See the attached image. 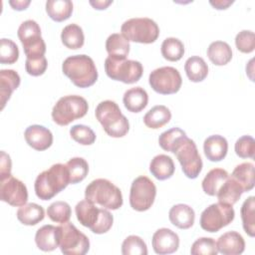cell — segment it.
Returning <instances> with one entry per match:
<instances>
[{
	"instance_id": "1",
	"label": "cell",
	"mask_w": 255,
	"mask_h": 255,
	"mask_svg": "<svg viewBox=\"0 0 255 255\" xmlns=\"http://www.w3.org/2000/svg\"><path fill=\"white\" fill-rule=\"evenodd\" d=\"M70 184V173L66 164L55 163L42 171L35 180L34 189L38 198L50 200Z\"/></svg>"
},
{
	"instance_id": "2",
	"label": "cell",
	"mask_w": 255,
	"mask_h": 255,
	"mask_svg": "<svg viewBox=\"0 0 255 255\" xmlns=\"http://www.w3.org/2000/svg\"><path fill=\"white\" fill-rule=\"evenodd\" d=\"M62 71L79 88H89L98 80L96 65L88 55H74L66 58L62 64Z\"/></svg>"
},
{
	"instance_id": "3",
	"label": "cell",
	"mask_w": 255,
	"mask_h": 255,
	"mask_svg": "<svg viewBox=\"0 0 255 255\" xmlns=\"http://www.w3.org/2000/svg\"><path fill=\"white\" fill-rule=\"evenodd\" d=\"M75 212L78 221L96 234L107 233L114 223V217L109 209L100 208L87 199L77 203Z\"/></svg>"
},
{
	"instance_id": "4",
	"label": "cell",
	"mask_w": 255,
	"mask_h": 255,
	"mask_svg": "<svg viewBox=\"0 0 255 255\" xmlns=\"http://www.w3.org/2000/svg\"><path fill=\"white\" fill-rule=\"evenodd\" d=\"M95 115L108 135L118 138L128 132V120L122 114L116 102L111 100L101 102L96 108Z\"/></svg>"
},
{
	"instance_id": "5",
	"label": "cell",
	"mask_w": 255,
	"mask_h": 255,
	"mask_svg": "<svg viewBox=\"0 0 255 255\" xmlns=\"http://www.w3.org/2000/svg\"><path fill=\"white\" fill-rule=\"evenodd\" d=\"M85 199L109 210H117L123 205L121 189L106 178L91 181L85 189Z\"/></svg>"
},
{
	"instance_id": "6",
	"label": "cell",
	"mask_w": 255,
	"mask_h": 255,
	"mask_svg": "<svg viewBox=\"0 0 255 255\" xmlns=\"http://www.w3.org/2000/svg\"><path fill=\"white\" fill-rule=\"evenodd\" d=\"M88 110V102L83 97L78 95L64 96L53 107L52 119L57 125L65 127L86 116Z\"/></svg>"
},
{
	"instance_id": "7",
	"label": "cell",
	"mask_w": 255,
	"mask_h": 255,
	"mask_svg": "<svg viewBox=\"0 0 255 255\" xmlns=\"http://www.w3.org/2000/svg\"><path fill=\"white\" fill-rule=\"evenodd\" d=\"M122 35L128 41L141 44H151L159 36V28L150 18H130L125 21L121 27Z\"/></svg>"
},
{
	"instance_id": "8",
	"label": "cell",
	"mask_w": 255,
	"mask_h": 255,
	"mask_svg": "<svg viewBox=\"0 0 255 255\" xmlns=\"http://www.w3.org/2000/svg\"><path fill=\"white\" fill-rule=\"evenodd\" d=\"M58 227L59 247L66 255H85L90 250L89 238L73 223H62Z\"/></svg>"
},
{
	"instance_id": "9",
	"label": "cell",
	"mask_w": 255,
	"mask_h": 255,
	"mask_svg": "<svg viewBox=\"0 0 255 255\" xmlns=\"http://www.w3.org/2000/svg\"><path fill=\"white\" fill-rule=\"evenodd\" d=\"M105 71L107 76L112 80L125 84H133L141 78L143 68L138 61L120 60L108 57L105 60Z\"/></svg>"
},
{
	"instance_id": "10",
	"label": "cell",
	"mask_w": 255,
	"mask_h": 255,
	"mask_svg": "<svg viewBox=\"0 0 255 255\" xmlns=\"http://www.w3.org/2000/svg\"><path fill=\"white\" fill-rule=\"evenodd\" d=\"M173 153L178 159L184 175L190 179L196 178L202 170V159L194 140L185 135Z\"/></svg>"
},
{
	"instance_id": "11",
	"label": "cell",
	"mask_w": 255,
	"mask_h": 255,
	"mask_svg": "<svg viewBox=\"0 0 255 255\" xmlns=\"http://www.w3.org/2000/svg\"><path fill=\"white\" fill-rule=\"evenodd\" d=\"M235 217V211L230 204L217 202L206 207L200 215V226L203 230L213 233L230 224Z\"/></svg>"
},
{
	"instance_id": "12",
	"label": "cell",
	"mask_w": 255,
	"mask_h": 255,
	"mask_svg": "<svg viewBox=\"0 0 255 255\" xmlns=\"http://www.w3.org/2000/svg\"><path fill=\"white\" fill-rule=\"evenodd\" d=\"M156 186L145 175H139L133 179L129 190V205L135 211H146L154 202Z\"/></svg>"
},
{
	"instance_id": "13",
	"label": "cell",
	"mask_w": 255,
	"mask_h": 255,
	"mask_svg": "<svg viewBox=\"0 0 255 255\" xmlns=\"http://www.w3.org/2000/svg\"><path fill=\"white\" fill-rule=\"evenodd\" d=\"M148 83L154 92L161 95H171L180 90L182 79L177 69L164 66L153 70L149 74Z\"/></svg>"
},
{
	"instance_id": "14",
	"label": "cell",
	"mask_w": 255,
	"mask_h": 255,
	"mask_svg": "<svg viewBox=\"0 0 255 255\" xmlns=\"http://www.w3.org/2000/svg\"><path fill=\"white\" fill-rule=\"evenodd\" d=\"M0 198L11 206L20 207L27 203L28 190L26 185L13 175L0 180Z\"/></svg>"
},
{
	"instance_id": "15",
	"label": "cell",
	"mask_w": 255,
	"mask_h": 255,
	"mask_svg": "<svg viewBox=\"0 0 255 255\" xmlns=\"http://www.w3.org/2000/svg\"><path fill=\"white\" fill-rule=\"evenodd\" d=\"M151 244L156 254H171L179 247V237L169 228H159L153 233Z\"/></svg>"
},
{
	"instance_id": "16",
	"label": "cell",
	"mask_w": 255,
	"mask_h": 255,
	"mask_svg": "<svg viewBox=\"0 0 255 255\" xmlns=\"http://www.w3.org/2000/svg\"><path fill=\"white\" fill-rule=\"evenodd\" d=\"M24 137L28 145L38 151L48 149L53 143L51 130L40 125L29 126L24 131Z\"/></svg>"
},
{
	"instance_id": "17",
	"label": "cell",
	"mask_w": 255,
	"mask_h": 255,
	"mask_svg": "<svg viewBox=\"0 0 255 255\" xmlns=\"http://www.w3.org/2000/svg\"><path fill=\"white\" fill-rule=\"evenodd\" d=\"M218 252L223 255H239L245 250V241L237 231L223 233L216 241Z\"/></svg>"
},
{
	"instance_id": "18",
	"label": "cell",
	"mask_w": 255,
	"mask_h": 255,
	"mask_svg": "<svg viewBox=\"0 0 255 255\" xmlns=\"http://www.w3.org/2000/svg\"><path fill=\"white\" fill-rule=\"evenodd\" d=\"M203 151L210 161H221L225 158L228 151L227 139L219 134H212L205 138L203 142Z\"/></svg>"
},
{
	"instance_id": "19",
	"label": "cell",
	"mask_w": 255,
	"mask_h": 255,
	"mask_svg": "<svg viewBox=\"0 0 255 255\" xmlns=\"http://www.w3.org/2000/svg\"><path fill=\"white\" fill-rule=\"evenodd\" d=\"M35 243L44 252L54 251L59 247L58 227L51 224L40 227L35 234Z\"/></svg>"
},
{
	"instance_id": "20",
	"label": "cell",
	"mask_w": 255,
	"mask_h": 255,
	"mask_svg": "<svg viewBox=\"0 0 255 255\" xmlns=\"http://www.w3.org/2000/svg\"><path fill=\"white\" fill-rule=\"evenodd\" d=\"M169 221L179 229H188L194 224L195 213L192 207L179 203L173 205L168 212Z\"/></svg>"
},
{
	"instance_id": "21",
	"label": "cell",
	"mask_w": 255,
	"mask_h": 255,
	"mask_svg": "<svg viewBox=\"0 0 255 255\" xmlns=\"http://www.w3.org/2000/svg\"><path fill=\"white\" fill-rule=\"evenodd\" d=\"M21 82L19 74L14 70L0 71V99L1 110L4 109L6 103L10 100L12 93L19 87Z\"/></svg>"
},
{
	"instance_id": "22",
	"label": "cell",
	"mask_w": 255,
	"mask_h": 255,
	"mask_svg": "<svg viewBox=\"0 0 255 255\" xmlns=\"http://www.w3.org/2000/svg\"><path fill=\"white\" fill-rule=\"evenodd\" d=\"M123 102L128 112L139 113L147 106L148 95L143 88L134 87L125 92Z\"/></svg>"
},
{
	"instance_id": "23",
	"label": "cell",
	"mask_w": 255,
	"mask_h": 255,
	"mask_svg": "<svg viewBox=\"0 0 255 255\" xmlns=\"http://www.w3.org/2000/svg\"><path fill=\"white\" fill-rule=\"evenodd\" d=\"M175 170L174 162L169 155L157 154L149 163L150 173L158 180H165L170 178Z\"/></svg>"
},
{
	"instance_id": "24",
	"label": "cell",
	"mask_w": 255,
	"mask_h": 255,
	"mask_svg": "<svg viewBox=\"0 0 255 255\" xmlns=\"http://www.w3.org/2000/svg\"><path fill=\"white\" fill-rule=\"evenodd\" d=\"M129 41L120 33L110 35L106 41V50L113 59H127L129 53Z\"/></svg>"
},
{
	"instance_id": "25",
	"label": "cell",
	"mask_w": 255,
	"mask_h": 255,
	"mask_svg": "<svg viewBox=\"0 0 255 255\" xmlns=\"http://www.w3.org/2000/svg\"><path fill=\"white\" fill-rule=\"evenodd\" d=\"M228 172L223 168H212L204 176L201 186L204 191L209 196H216L219 188L228 178Z\"/></svg>"
},
{
	"instance_id": "26",
	"label": "cell",
	"mask_w": 255,
	"mask_h": 255,
	"mask_svg": "<svg viewBox=\"0 0 255 255\" xmlns=\"http://www.w3.org/2000/svg\"><path fill=\"white\" fill-rule=\"evenodd\" d=\"M170 119L171 113L169 109L163 105H157L143 116V124L149 128L157 129L168 124Z\"/></svg>"
},
{
	"instance_id": "27",
	"label": "cell",
	"mask_w": 255,
	"mask_h": 255,
	"mask_svg": "<svg viewBox=\"0 0 255 255\" xmlns=\"http://www.w3.org/2000/svg\"><path fill=\"white\" fill-rule=\"evenodd\" d=\"M16 215L22 224L33 226L44 219L45 211L41 205L31 202L20 206Z\"/></svg>"
},
{
	"instance_id": "28",
	"label": "cell",
	"mask_w": 255,
	"mask_h": 255,
	"mask_svg": "<svg viewBox=\"0 0 255 255\" xmlns=\"http://www.w3.org/2000/svg\"><path fill=\"white\" fill-rule=\"evenodd\" d=\"M243 192L241 185L231 175H229L219 188L216 196L219 202L233 205L239 200Z\"/></svg>"
},
{
	"instance_id": "29",
	"label": "cell",
	"mask_w": 255,
	"mask_h": 255,
	"mask_svg": "<svg viewBox=\"0 0 255 255\" xmlns=\"http://www.w3.org/2000/svg\"><path fill=\"white\" fill-rule=\"evenodd\" d=\"M207 57L212 64L224 66L232 59L231 47L224 41H214L207 48Z\"/></svg>"
},
{
	"instance_id": "30",
	"label": "cell",
	"mask_w": 255,
	"mask_h": 255,
	"mask_svg": "<svg viewBox=\"0 0 255 255\" xmlns=\"http://www.w3.org/2000/svg\"><path fill=\"white\" fill-rule=\"evenodd\" d=\"M184 71L187 78L193 83H199L205 80L208 75V66L199 56L189 57L184 64Z\"/></svg>"
},
{
	"instance_id": "31",
	"label": "cell",
	"mask_w": 255,
	"mask_h": 255,
	"mask_svg": "<svg viewBox=\"0 0 255 255\" xmlns=\"http://www.w3.org/2000/svg\"><path fill=\"white\" fill-rule=\"evenodd\" d=\"M46 12L52 20L63 22L71 17L73 3L70 0H48L46 2Z\"/></svg>"
},
{
	"instance_id": "32",
	"label": "cell",
	"mask_w": 255,
	"mask_h": 255,
	"mask_svg": "<svg viewBox=\"0 0 255 255\" xmlns=\"http://www.w3.org/2000/svg\"><path fill=\"white\" fill-rule=\"evenodd\" d=\"M61 40L64 46H66L68 49H81L85 43V35L83 29L77 24H69L63 28L61 33Z\"/></svg>"
},
{
	"instance_id": "33",
	"label": "cell",
	"mask_w": 255,
	"mask_h": 255,
	"mask_svg": "<svg viewBox=\"0 0 255 255\" xmlns=\"http://www.w3.org/2000/svg\"><path fill=\"white\" fill-rule=\"evenodd\" d=\"M231 176L241 185L244 192L250 191L254 187V164L242 162L235 166Z\"/></svg>"
},
{
	"instance_id": "34",
	"label": "cell",
	"mask_w": 255,
	"mask_h": 255,
	"mask_svg": "<svg viewBox=\"0 0 255 255\" xmlns=\"http://www.w3.org/2000/svg\"><path fill=\"white\" fill-rule=\"evenodd\" d=\"M254 208H255V197L249 196L244 200L240 209L243 229L250 237L255 236Z\"/></svg>"
},
{
	"instance_id": "35",
	"label": "cell",
	"mask_w": 255,
	"mask_h": 255,
	"mask_svg": "<svg viewBox=\"0 0 255 255\" xmlns=\"http://www.w3.org/2000/svg\"><path fill=\"white\" fill-rule=\"evenodd\" d=\"M162 57L170 62L179 61L184 55L183 43L174 37H168L163 40L160 47Z\"/></svg>"
},
{
	"instance_id": "36",
	"label": "cell",
	"mask_w": 255,
	"mask_h": 255,
	"mask_svg": "<svg viewBox=\"0 0 255 255\" xmlns=\"http://www.w3.org/2000/svg\"><path fill=\"white\" fill-rule=\"evenodd\" d=\"M186 135L185 131L179 128H171L165 131H163L158 137L159 146L165 150L172 152L180 143L182 138Z\"/></svg>"
},
{
	"instance_id": "37",
	"label": "cell",
	"mask_w": 255,
	"mask_h": 255,
	"mask_svg": "<svg viewBox=\"0 0 255 255\" xmlns=\"http://www.w3.org/2000/svg\"><path fill=\"white\" fill-rule=\"evenodd\" d=\"M70 173V183L76 184L86 178L89 172V164L83 157H72L66 163Z\"/></svg>"
},
{
	"instance_id": "38",
	"label": "cell",
	"mask_w": 255,
	"mask_h": 255,
	"mask_svg": "<svg viewBox=\"0 0 255 255\" xmlns=\"http://www.w3.org/2000/svg\"><path fill=\"white\" fill-rule=\"evenodd\" d=\"M48 217L56 223H66L70 220L72 215V209L66 201H55L47 208Z\"/></svg>"
},
{
	"instance_id": "39",
	"label": "cell",
	"mask_w": 255,
	"mask_h": 255,
	"mask_svg": "<svg viewBox=\"0 0 255 255\" xmlns=\"http://www.w3.org/2000/svg\"><path fill=\"white\" fill-rule=\"evenodd\" d=\"M123 255H146L147 247L143 239L137 235L128 236L122 244Z\"/></svg>"
},
{
	"instance_id": "40",
	"label": "cell",
	"mask_w": 255,
	"mask_h": 255,
	"mask_svg": "<svg viewBox=\"0 0 255 255\" xmlns=\"http://www.w3.org/2000/svg\"><path fill=\"white\" fill-rule=\"evenodd\" d=\"M71 137L82 145H91L96 141V133L85 125H75L70 128Z\"/></svg>"
},
{
	"instance_id": "41",
	"label": "cell",
	"mask_w": 255,
	"mask_h": 255,
	"mask_svg": "<svg viewBox=\"0 0 255 255\" xmlns=\"http://www.w3.org/2000/svg\"><path fill=\"white\" fill-rule=\"evenodd\" d=\"M19 58V49L11 39L2 38L0 41V63L14 64Z\"/></svg>"
},
{
	"instance_id": "42",
	"label": "cell",
	"mask_w": 255,
	"mask_h": 255,
	"mask_svg": "<svg viewBox=\"0 0 255 255\" xmlns=\"http://www.w3.org/2000/svg\"><path fill=\"white\" fill-rule=\"evenodd\" d=\"M190 253L192 255H216L218 253L216 241L210 237H200L191 245Z\"/></svg>"
},
{
	"instance_id": "43",
	"label": "cell",
	"mask_w": 255,
	"mask_h": 255,
	"mask_svg": "<svg viewBox=\"0 0 255 255\" xmlns=\"http://www.w3.org/2000/svg\"><path fill=\"white\" fill-rule=\"evenodd\" d=\"M235 153L241 158H253L255 153V140L251 135H242L234 145Z\"/></svg>"
},
{
	"instance_id": "44",
	"label": "cell",
	"mask_w": 255,
	"mask_h": 255,
	"mask_svg": "<svg viewBox=\"0 0 255 255\" xmlns=\"http://www.w3.org/2000/svg\"><path fill=\"white\" fill-rule=\"evenodd\" d=\"M236 48L245 54L252 53L255 49L254 32L250 30H242L235 37Z\"/></svg>"
},
{
	"instance_id": "45",
	"label": "cell",
	"mask_w": 255,
	"mask_h": 255,
	"mask_svg": "<svg viewBox=\"0 0 255 255\" xmlns=\"http://www.w3.org/2000/svg\"><path fill=\"white\" fill-rule=\"evenodd\" d=\"M48 67V62L46 57H41L38 59H26L25 69L26 72L33 77H38L43 75Z\"/></svg>"
},
{
	"instance_id": "46",
	"label": "cell",
	"mask_w": 255,
	"mask_h": 255,
	"mask_svg": "<svg viewBox=\"0 0 255 255\" xmlns=\"http://www.w3.org/2000/svg\"><path fill=\"white\" fill-rule=\"evenodd\" d=\"M11 168L12 162L9 154L5 151H1V159H0V180H3L9 176H11Z\"/></svg>"
},
{
	"instance_id": "47",
	"label": "cell",
	"mask_w": 255,
	"mask_h": 255,
	"mask_svg": "<svg viewBox=\"0 0 255 255\" xmlns=\"http://www.w3.org/2000/svg\"><path fill=\"white\" fill-rule=\"evenodd\" d=\"M30 0H11L9 1L10 6L17 11H22L27 9V7L30 5Z\"/></svg>"
},
{
	"instance_id": "48",
	"label": "cell",
	"mask_w": 255,
	"mask_h": 255,
	"mask_svg": "<svg viewBox=\"0 0 255 255\" xmlns=\"http://www.w3.org/2000/svg\"><path fill=\"white\" fill-rule=\"evenodd\" d=\"M232 3H233V1H230V0H215V1L211 0V1H209V4L212 5L217 10L227 9Z\"/></svg>"
},
{
	"instance_id": "49",
	"label": "cell",
	"mask_w": 255,
	"mask_h": 255,
	"mask_svg": "<svg viewBox=\"0 0 255 255\" xmlns=\"http://www.w3.org/2000/svg\"><path fill=\"white\" fill-rule=\"evenodd\" d=\"M113 3L112 0L106 1V0H97V1H90V4L97 10H105L107 9L111 4Z\"/></svg>"
}]
</instances>
